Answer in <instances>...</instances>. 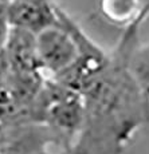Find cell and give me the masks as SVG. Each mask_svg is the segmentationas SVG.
<instances>
[{
  "label": "cell",
  "instance_id": "cell-2",
  "mask_svg": "<svg viewBox=\"0 0 149 154\" xmlns=\"http://www.w3.org/2000/svg\"><path fill=\"white\" fill-rule=\"evenodd\" d=\"M36 36V55L40 70L61 75L78 59V51L70 35L58 23L43 29Z\"/></svg>",
  "mask_w": 149,
  "mask_h": 154
},
{
  "label": "cell",
  "instance_id": "cell-1",
  "mask_svg": "<svg viewBox=\"0 0 149 154\" xmlns=\"http://www.w3.org/2000/svg\"><path fill=\"white\" fill-rule=\"evenodd\" d=\"M79 95L82 125L68 154H121L135 133L149 123V99L130 75L128 58L116 50Z\"/></svg>",
  "mask_w": 149,
  "mask_h": 154
},
{
  "label": "cell",
  "instance_id": "cell-8",
  "mask_svg": "<svg viewBox=\"0 0 149 154\" xmlns=\"http://www.w3.org/2000/svg\"><path fill=\"white\" fill-rule=\"evenodd\" d=\"M12 0H0V17L2 16H5L7 14V10H8V5Z\"/></svg>",
  "mask_w": 149,
  "mask_h": 154
},
{
  "label": "cell",
  "instance_id": "cell-5",
  "mask_svg": "<svg viewBox=\"0 0 149 154\" xmlns=\"http://www.w3.org/2000/svg\"><path fill=\"white\" fill-rule=\"evenodd\" d=\"M100 11L112 24L128 27L149 16V0H100Z\"/></svg>",
  "mask_w": 149,
  "mask_h": 154
},
{
  "label": "cell",
  "instance_id": "cell-3",
  "mask_svg": "<svg viewBox=\"0 0 149 154\" xmlns=\"http://www.w3.org/2000/svg\"><path fill=\"white\" fill-rule=\"evenodd\" d=\"M55 4L54 0H12L5 19L12 28L36 35L56 23Z\"/></svg>",
  "mask_w": 149,
  "mask_h": 154
},
{
  "label": "cell",
  "instance_id": "cell-7",
  "mask_svg": "<svg viewBox=\"0 0 149 154\" xmlns=\"http://www.w3.org/2000/svg\"><path fill=\"white\" fill-rule=\"evenodd\" d=\"M10 31H11V26L8 24L5 16L0 17V55L4 52L5 44H7L8 36H10Z\"/></svg>",
  "mask_w": 149,
  "mask_h": 154
},
{
  "label": "cell",
  "instance_id": "cell-6",
  "mask_svg": "<svg viewBox=\"0 0 149 154\" xmlns=\"http://www.w3.org/2000/svg\"><path fill=\"white\" fill-rule=\"evenodd\" d=\"M128 70L140 90L149 99V43L138 44L129 56Z\"/></svg>",
  "mask_w": 149,
  "mask_h": 154
},
{
  "label": "cell",
  "instance_id": "cell-4",
  "mask_svg": "<svg viewBox=\"0 0 149 154\" xmlns=\"http://www.w3.org/2000/svg\"><path fill=\"white\" fill-rule=\"evenodd\" d=\"M3 54L11 70L16 74L28 75L40 70L36 55V36L30 31L11 27Z\"/></svg>",
  "mask_w": 149,
  "mask_h": 154
}]
</instances>
